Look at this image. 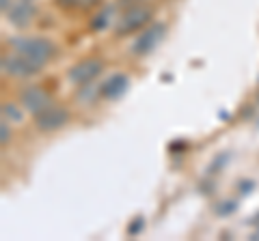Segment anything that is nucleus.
Returning <instances> with one entry per match:
<instances>
[{
	"mask_svg": "<svg viewBox=\"0 0 259 241\" xmlns=\"http://www.w3.org/2000/svg\"><path fill=\"white\" fill-rule=\"evenodd\" d=\"M151 18V11L143 5H136V7H130V9L121 15V22L117 26V35H127V33H134V30L143 28L145 24L149 22Z\"/></svg>",
	"mask_w": 259,
	"mask_h": 241,
	"instance_id": "obj_4",
	"label": "nucleus"
},
{
	"mask_svg": "<svg viewBox=\"0 0 259 241\" xmlns=\"http://www.w3.org/2000/svg\"><path fill=\"white\" fill-rule=\"evenodd\" d=\"M162 33H164V26H162V24H153V26H149L147 30H143L141 37L136 39L134 45H132V52L136 56H143V54L151 52L162 39Z\"/></svg>",
	"mask_w": 259,
	"mask_h": 241,
	"instance_id": "obj_7",
	"label": "nucleus"
},
{
	"mask_svg": "<svg viewBox=\"0 0 259 241\" xmlns=\"http://www.w3.org/2000/svg\"><path fill=\"white\" fill-rule=\"evenodd\" d=\"M3 13L7 15L13 26L18 28H26L28 24L35 20V5L32 0H20V3H13V0H3Z\"/></svg>",
	"mask_w": 259,
	"mask_h": 241,
	"instance_id": "obj_2",
	"label": "nucleus"
},
{
	"mask_svg": "<svg viewBox=\"0 0 259 241\" xmlns=\"http://www.w3.org/2000/svg\"><path fill=\"white\" fill-rule=\"evenodd\" d=\"M0 134H3V138H0V142H3V147L7 142H9V138H11V132H9V127H7V118L3 120V125H0Z\"/></svg>",
	"mask_w": 259,
	"mask_h": 241,
	"instance_id": "obj_11",
	"label": "nucleus"
},
{
	"mask_svg": "<svg viewBox=\"0 0 259 241\" xmlns=\"http://www.w3.org/2000/svg\"><path fill=\"white\" fill-rule=\"evenodd\" d=\"M3 116L9 118V120H15V123H20L22 120V110L15 106V103H3Z\"/></svg>",
	"mask_w": 259,
	"mask_h": 241,
	"instance_id": "obj_10",
	"label": "nucleus"
},
{
	"mask_svg": "<svg viewBox=\"0 0 259 241\" xmlns=\"http://www.w3.org/2000/svg\"><path fill=\"white\" fill-rule=\"evenodd\" d=\"M20 101H22V108H26L32 114H37V112H41L44 108L50 106V95L39 86H28L20 93Z\"/></svg>",
	"mask_w": 259,
	"mask_h": 241,
	"instance_id": "obj_6",
	"label": "nucleus"
},
{
	"mask_svg": "<svg viewBox=\"0 0 259 241\" xmlns=\"http://www.w3.org/2000/svg\"><path fill=\"white\" fill-rule=\"evenodd\" d=\"M9 45L15 54L24 56V58L30 61L32 65H37L39 69L48 65L56 52V47L44 37H13Z\"/></svg>",
	"mask_w": 259,
	"mask_h": 241,
	"instance_id": "obj_1",
	"label": "nucleus"
},
{
	"mask_svg": "<svg viewBox=\"0 0 259 241\" xmlns=\"http://www.w3.org/2000/svg\"><path fill=\"white\" fill-rule=\"evenodd\" d=\"M108 13H110V11L100 13V18H97V20L93 22V26H95V28H104V26H106V22H108Z\"/></svg>",
	"mask_w": 259,
	"mask_h": 241,
	"instance_id": "obj_12",
	"label": "nucleus"
},
{
	"mask_svg": "<svg viewBox=\"0 0 259 241\" xmlns=\"http://www.w3.org/2000/svg\"><path fill=\"white\" fill-rule=\"evenodd\" d=\"M67 120H69V112L65 108L52 106V103L35 114V125L41 132H56V130H61L63 125H67Z\"/></svg>",
	"mask_w": 259,
	"mask_h": 241,
	"instance_id": "obj_3",
	"label": "nucleus"
},
{
	"mask_svg": "<svg viewBox=\"0 0 259 241\" xmlns=\"http://www.w3.org/2000/svg\"><path fill=\"white\" fill-rule=\"evenodd\" d=\"M102 71V63L95 61V58H87L82 63H78V65L71 67L69 71V78L74 80L76 84H84V82H91V80Z\"/></svg>",
	"mask_w": 259,
	"mask_h": 241,
	"instance_id": "obj_8",
	"label": "nucleus"
},
{
	"mask_svg": "<svg viewBox=\"0 0 259 241\" xmlns=\"http://www.w3.org/2000/svg\"><path fill=\"white\" fill-rule=\"evenodd\" d=\"M3 71L9 76H15V78H30L35 76L39 67L32 65L30 61H26L24 56L20 54H9V56H3Z\"/></svg>",
	"mask_w": 259,
	"mask_h": 241,
	"instance_id": "obj_5",
	"label": "nucleus"
},
{
	"mask_svg": "<svg viewBox=\"0 0 259 241\" xmlns=\"http://www.w3.org/2000/svg\"><path fill=\"white\" fill-rule=\"evenodd\" d=\"M127 84H130V78L125 74H115L106 80V84H102V95L106 99H117L127 91Z\"/></svg>",
	"mask_w": 259,
	"mask_h": 241,
	"instance_id": "obj_9",
	"label": "nucleus"
}]
</instances>
